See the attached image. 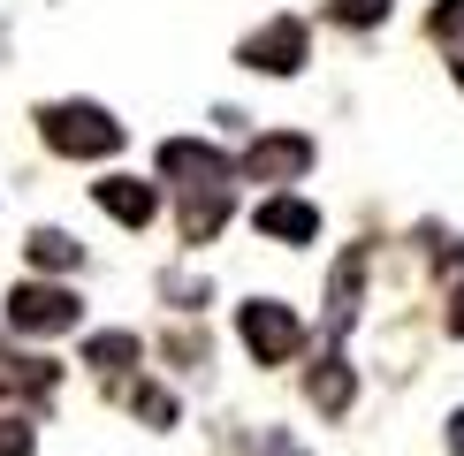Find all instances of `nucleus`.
<instances>
[{"instance_id":"nucleus-12","label":"nucleus","mask_w":464,"mask_h":456,"mask_svg":"<svg viewBox=\"0 0 464 456\" xmlns=\"http://www.w3.org/2000/svg\"><path fill=\"white\" fill-rule=\"evenodd\" d=\"M130 357H138V335H122V328H114V335H92V342H84V366H100V373H122Z\"/></svg>"},{"instance_id":"nucleus-17","label":"nucleus","mask_w":464,"mask_h":456,"mask_svg":"<svg viewBox=\"0 0 464 456\" xmlns=\"http://www.w3.org/2000/svg\"><path fill=\"white\" fill-rule=\"evenodd\" d=\"M450 335H464V281H457V297H450Z\"/></svg>"},{"instance_id":"nucleus-3","label":"nucleus","mask_w":464,"mask_h":456,"mask_svg":"<svg viewBox=\"0 0 464 456\" xmlns=\"http://www.w3.org/2000/svg\"><path fill=\"white\" fill-rule=\"evenodd\" d=\"M76 319H84L76 290H62V281H15V297H8V328L15 335H69Z\"/></svg>"},{"instance_id":"nucleus-11","label":"nucleus","mask_w":464,"mask_h":456,"mask_svg":"<svg viewBox=\"0 0 464 456\" xmlns=\"http://www.w3.org/2000/svg\"><path fill=\"white\" fill-rule=\"evenodd\" d=\"M76 259H84V243H69L62 228H38L31 236V266H46V274H69Z\"/></svg>"},{"instance_id":"nucleus-10","label":"nucleus","mask_w":464,"mask_h":456,"mask_svg":"<svg viewBox=\"0 0 464 456\" xmlns=\"http://www.w3.org/2000/svg\"><path fill=\"white\" fill-rule=\"evenodd\" d=\"M221 221H228V183H221V190H190V205H183V236L206 243Z\"/></svg>"},{"instance_id":"nucleus-16","label":"nucleus","mask_w":464,"mask_h":456,"mask_svg":"<svg viewBox=\"0 0 464 456\" xmlns=\"http://www.w3.org/2000/svg\"><path fill=\"white\" fill-rule=\"evenodd\" d=\"M0 456H31V426L24 418H0Z\"/></svg>"},{"instance_id":"nucleus-7","label":"nucleus","mask_w":464,"mask_h":456,"mask_svg":"<svg viewBox=\"0 0 464 456\" xmlns=\"http://www.w3.org/2000/svg\"><path fill=\"white\" fill-rule=\"evenodd\" d=\"M92 198H100V214H114L122 228H145L152 214H160V190L138 183V176H107L100 190H92Z\"/></svg>"},{"instance_id":"nucleus-8","label":"nucleus","mask_w":464,"mask_h":456,"mask_svg":"<svg viewBox=\"0 0 464 456\" xmlns=\"http://www.w3.org/2000/svg\"><path fill=\"white\" fill-rule=\"evenodd\" d=\"M259 236H275V243H313V236H320V214H313L304 198H289V190H282V198L259 205Z\"/></svg>"},{"instance_id":"nucleus-2","label":"nucleus","mask_w":464,"mask_h":456,"mask_svg":"<svg viewBox=\"0 0 464 456\" xmlns=\"http://www.w3.org/2000/svg\"><path fill=\"white\" fill-rule=\"evenodd\" d=\"M237 335H244V350L259 357V366H289V357L304 350V319L289 312V304H275V297L237 304Z\"/></svg>"},{"instance_id":"nucleus-18","label":"nucleus","mask_w":464,"mask_h":456,"mask_svg":"<svg viewBox=\"0 0 464 456\" xmlns=\"http://www.w3.org/2000/svg\"><path fill=\"white\" fill-rule=\"evenodd\" d=\"M450 456H464V411L450 418Z\"/></svg>"},{"instance_id":"nucleus-9","label":"nucleus","mask_w":464,"mask_h":456,"mask_svg":"<svg viewBox=\"0 0 464 456\" xmlns=\"http://www.w3.org/2000/svg\"><path fill=\"white\" fill-rule=\"evenodd\" d=\"M304 388H313V404H320V411H351V366H343L335 350L313 366V380H304Z\"/></svg>"},{"instance_id":"nucleus-19","label":"nucleus","mask_w":464,"mask_h":456,"mask_svg":"<svg viewBox=\"0 0 464 456\" xmlns=\"http://www.w3.org/2000/svg\"><path fill=\"white\" fill-rule=\"evenodd\" d=\"M450 76H457V84H464V53H457V62H450Z\"/></svg>"},{"instance_id":"nucleus-5","label":"nucleus","mask_w":464,"mask_h":456,"mask_svg":"<svg viewBox=\"0 0 464 456\" xmlns=\"http://www.w3.org/2000/svg\"><path fill=\"white\" fill-rule=\"evenodd\" d=\"M160 176L183 183V190H221V183H228V152L198 145V138H168V145H160Z\"/></svg>"},{"instance_id":"nucleus-13","label":"nucleus","mask_w":464,"mask_h":456,"mask_svg":"<svg viewBox=\"0 0 464 456\" xmlns=\"http://www.w3.org/2000/svg\"><path fill=\"white\" fill-rule=\"evenodd\" d=\"M327 15H335V24L373 31V24H389V0H327Z\"/></svg>"},{"instance_id":"nucleus-6","label":"nucleus","mask_w":464,"mask_h":456,"mask_svg":"<svg viewBox=\"0 0 464 456\" xmlns=\"http://www.w3.org/2000/svg\"><path fill=\"white\" fill-rule=\"evenodd\" d=\"M304 167H313V138H289V129H275V138H259L244 152V176L251 183H297Z\"/></svg>"},{"instance_id":"nucleus-1","label":"nucleus","mask_w":464,"mask_h":456,"mask_svg":"<svg viewBox=\"0 0 464 456\" xmlns=\"http://www.w3.org/2000/svg\"><path fill=\"white\" fill-rule=\"evenodd\" d=\"M38 129H46V145H53V152H69V160H107V152L122 145V122H114L107 107H92V100H62V107H46V114H38Z\"/></svg>"},{"instance_id":"nucleus-15","label":"nucleus","mask_w":464,"mask_h":456,"mask_svg":"<svg viewBox=\"0 0 464 456\" xmlns=\"http://www.w3.org/2000/svg\"><path fill=\"white\" fill-rule=\"evenodd\" d=\"M130 404H138V418H152V426H176V395H160V388H138Z\"/></svg>"},{"instance_id":"nucleus-4","label":"nucleus","mask_w":464,"mask_h":456,"mask_svg":"<svg viewBox=\"0 0 464 456\" xmlns=\"http://www.w3.org/2000/svg\"><path fill=\"white\" fill-rule=\"evenodd\" d=\"M304 46H313V38H304L297 15H275L266 31H251V38H244L237 62H244V69H259V76H297V69H304Z\"/></svg>"},{"instance_id":"nucleus-14","label":"nucleus","mask_w":464,"mask_h":456,"mask_svg":"<svg viewBox=\"0 0 464 456\" xmlns=\"http://www.w3.org/2000/svg\"><path fill=\"white\" fill-rule=\"evenodd\" d=\"M434 38H441V46H464V0H441V8H434V24H427Z\"/></svg>"}]
</instances>
